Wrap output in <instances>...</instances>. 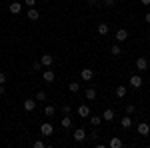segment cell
Wrapping results in <instances>:
<instances>
[{
	"label": "cell",
	"mask_w": 150,
	"mask_h": 148,
	"mask_svg": "<svg viewBox=\"0 0 150 148\" xmlns=\"http://www.w3.org/2000/svg\"><path fill=\"white\" fill-rule=\"evenodd\" d=\"M108 146H110V148H122V140H120L118 136H112V138H110V142H108Z\"/></svg>",
	"instance_id": "17"
},
{
	"label": "cell",
	"mask_w": 150,
	"mask_h": 148,
	"mask_svg": "<svg viewBox=\"0 0 150 148\" xmlns=\"http://www.w3.org/2000/svg\"><path fill=\"white\" fill-rule=\"evenodd\" d=\"M126 86H116V98H124L126 96Z\"/></svg>",
	"instance_id": "22"
},
{
	"label": "cell",
	"mask_w": 150,
	"mask_h": 148,
	"mask_svg": "<svg viewBox=\"0 0 150 148\" xmlns=\"http://www.w3.org/2000/svg\"><path fill=\"white\" fill-rule=\"evenodd\" d=\"M134 110H136L134 104H126V114H134Z\"/></svg>",
	"instance_id": "29"
},
{
	"label": "cell",
	"mask_w": 150,
	"mask_h": 148,
	"mask_svg": "<svg viewBox=\"0 0 150 148\" xmlns=\"http://www.w3.org/2000/svg\"><path fill=\"white\" fill-rule=\"evenodd\" d=\"M120 126H122V128H130V126H132V118H130V114H126V116L120 120Z\"/></svg>",
	"instance_id": "20"
},
{
	"label": "cell",
	"mask_w": 150,
	"mask_h": 148,
	"mask_svg": "<svg viewBox=\"0 0 150 148\" xmlns=\"http://www.w3.org/2000/svg\"><path fill=\"white\" fill-rule=\"evenodd\" d=\"M40 62H42V66L50 68L52 62H54V56H52V54H42V56H40Z\"/></svg>",
	"instance_id": "5"
},
{
	"label": "cell",
	"mask_w": 150,
	"mask_h": 148,
	"mask_svg": "<svg viewBox=\"0 0 150 148\" xmlns=\"http://www.w3.org/2000/svg\"><path fill=\"white\" fill-rule=\"evenodd\" d=\"M68 90L76 94V92L80 90V84H78V82H70V84H68Z\"/></svg>",
	"instance_id": "23"
},
{
	"label": "cell",
	"mask_w": 150,
	"mask_h": 148,
	"mask_svg": "<svg viewBox=\"0 0 150 148\" xmlns=\"http://www.w3.org/2000/svg\"><path fill=\"white\" fill-rule=\"evenodd\" d=\"M140 2H142L144 6H148V4H150V0H140Z\"/></svg>",
	"instance_id": "35"
},
{
	"label": "cell",
	"mask_w": 150,
	"mask_h": 148,
	"mask_svg": "<svg viewBox=\"0 0 150 148\" xmlns=\"http://www.w3.org/2000/svg\"><path fill=\"white\" fill-rule=\"evenodd\" d=\"M90 124H92L94 128H98V126L102 124V116H96V114H94V116H90Z\"/></svg>",
	"instance_id": "21"
},
{
	"label": "cell",
	"mask_w": 150,
	"mask_h": 148,
	"mask_svg": "<svg viewBox=\"0 0 150 148\" xmlns=\"http://www.w3.org/2000/svg\"><path fill=\"white\" fill-rule=\"evenodd\" d=\"M102 4H104V6H114L116 0H102Z\"/></svg>",
	"instance_id": "31"
},
{
	"label": "cell",
	"mask_w": 150,
	"mask_h": 148,
	"mask_svg": "<svg viewBox=\"0 0 150 148\" xmlns=\"http://www.w3.org/2000/svg\"><path fill=\"white\" fill-rule=\"evenodd\" d=\"M8 10H10L12 14H20V10H22V4H20V2H12V4H8Z\"/></svg>",
	"instance_id": "16"
},
{
	"label": "cell",
	"mask_w": 150,
	"mask_h": 148,
	"mask_svg": "<svg viewBox=\"0 0 150 148\" xmlns=\"http://www.w3.org/2000/svg\"><path fill=\"white\" fill-rule=\"evenodd\" d=\"M146 68H148V60H146L144 56L136 58V70H140V72H144Z\"/></svg>",
	"instance_id": "4"
},
{
	"label": "cell",
	"mask_w": 150,
	"mask_h": 148,
	"mask_svg": "<svg viewBox=\"0 0 150 148\" xmlns=\"http://www.w3.org/2000/svg\"><path fill=\"white\" fill-rule=\"evenodd\" d=\"M36 100H38V102H44V100H46V92H38V94H36Z\"/></svg>",
	"instance_id": "26"
},
{
	"label": "cell",
	"mask_w": 150,
	"mask_h": 148,
	"mask_svg": "<svg viewBox=\"0 0 150 148\" xmlns=\"http://www.w3.org/2000/svg\"><path fill=\"white\" fill-rule=\"evenodd\" d=\"M40 134L42 136H52L54 134V126L50 124V122H44V124L40 126Z\"/></svg>",
	"instance_id": "1"
},
{
	"label": "cell",
	"mask_w": 150,
	"mask_h": 148,
	"mask_svg": "<svg viewBox=\"0 0 150 148\" xmlns=\"http://www.w3.org/2000/svg\"><path fill=\"white\" fill-rule=\"evenodd\" d=\"M38 70H42V62L40 60H34L32 62V72H38Z\"/></svg>",
	"instance_id": "25"
},
{
	"label": "cell",
	"mask_w": 150,
	"mask_h": 148,
	"mask_svg": "<svg viewBox=\"0 0 150 148\" xmlns=\"http://www.w3.org/2000/svg\"><path fill=\"white\" fill-rule=\"evenodd\" d=\"M108 30H110V28H108V24H106V22L98 24V34H100V36H106V34H108Z\"/></svg>",
	"instance_id": "19"
},
{
	"label": "cell",
	"mask_w": 150,
	"mask_h": 148,
	"mask_svg": "<svg viewBox=\"0 0 150 148\" xmlns=\"http://www.w3.org/2000/svg\"><path fill=\"white\" fill-rule=\"evenodd\" d=\"M144 22L150 24V12H146V16H144Z\"/></svg>",
	"instance_id": "33"
},
{
	"label": "cell",
	"mask_w": 150,
	"mask_h": 148,
	"mask_svg": "<svg viewBox=\"0 0 150 148\" xmlns=\"http://www.w3.org/2000/svg\"><path fill=\"white\" fill-rule=\"evenodd\" d=\"M92 76H94V70L92 68H82L80 70V78L84 80V82H90V80H92Z\"/></svg>",
	"instance_id": "2"
},
{
	"label": "cell",
	"mask_w": 150,
	"mask_h": 148,
	"mask_svg": "<svg viewBox=\"0 0 150 148\" xmlns=\"http://www.w3.org/2000/svg\"><path fill=\"white\" fill-rule=\"evenodd\" d=\"M84 96H86V100H94V98H96V88H94V86H88V88L84 90Z\"/></svg>",
	"instance_id": "15"
},
{
	"label": "cell",
	"mask_w": 150,
	"mask_h": 148,
	"mask_svg": "<svg viewBox=\"0 0 150 148\" xmlns=\"http://www.w3.org/2000/svg\"><path fill=\"white\" fill-rule=\"evenodd\" d=\"M42 78H44V82H48V84H50V82H54V78H56V76H54V72H52L50 68H46V70H42Z\"/></svg>",
	"instance_id": "8"
},
{
	"label": "cell",
	"mask_w": 150,
	"mask_h": 148,
	"mask_svg": "<svg viewBox=\"0 0 150 148\" xmlns=\"http://www.w3.org/2000/svg\"><path fill=\"white\" fill-rule=\"evenodd\" d=\"M76 112H78V116H82V118H86V116H90V108H88L86 104H80Z\"/></svg>",
	"instance_id": "14"
},
{
	"label": "cell",
	"mask_w": 150,
	"mask_h": 148,
	"mask_svg": "<svg viewBox=\"0 0 150 148\" xmlns=\"http://www.w3.org/2000/svg\"><path fill=\"white\" fill-rule=\"evenodd\" d=\"M136 130H138V134H140V136H148V134H150V126L146 124V122H140Z\"/></svg>",
	"instance_id": "9"
},
{
	"label": "cell",
	"mask_w": 150,
	"mask_h": 148,
	"mask_svg": "<svg viewBox=\"0 0 150 148\" xmlns=\"http://www.w3.org/2000/svg\"><path fill=\"white\" fill-rule=\"evenodd\" d=\"M24 4H26V6H30V8H32V6H36V0H24Z\"/></svg>",
	"instance_id": "32"
},
{
	"label": "cell",
	"mask_w": 150,
	"mask_h": 148,
	"mask_svg": "<svg viewBox=\"0 0 150 148\" xmlns=\"http://www.w3.org/2000/svg\"><path fill=\"white\" fill-rule=\"evenodd\" d=\"M44 114H46L48 118H52V116L56 114V106H52V104H46V106H44Z\"/></svg>",
	"instance_id": "18"
},
{
	"label": "cell",
	"mask_w": 150,
	"mask_h": 148,
	"mask_svg": "<svg viewBox=\"0 0 150 148\" xmlns=\"http://www.w3.org/2000/svg\"><path fill=\"white\" fill-rule=\"evenodd\" d=\"M22 106H24V110H26V112H32V110L36 108V100H32V98H26Z\"/></svg>",
	"instance_id": "11"
},
{
	"label": "cell",
	"mask_w": 150,
	"mask_h": 148,
	"mask_svg": "<svg viewBox=\"0 0 150 148\" xmlns=\"http://www.w3.org/2000/svg\"><path fill=\"white\" fill-rule=\"evenodd\" d=\"M130 86H132V88H140V86H142V76H140V74H134V76L130 78Z\"/></svg>",
	"instance_id": "12"
},
{
	"label": "cell",
	"mask_w": 150,
	"mask_h": 148,
	"mask_svg": "<svg viewBox=\"0 0 150 148\" xmlns=\"http://www.w3.org/2000/svg\"><path fill=\"white\" fill-rule=\"evenodd\" d=\"M6 80H8L6 72H2V70H0V84H6Z\"/></svg>",
	"instance_id": "28"
},
{
	"label": "cell",
	"mask_w": 150,
	"mask_h": 148,
	"mask_svg": "<svg viewBox=\"0 0 150 148\" xmlns=\"http://www.w3.org/2000/svg\"><path fill=\"white\" fill-rule=\"evenodd\" d=\"M72 138H74L76 142H82V140L86 138V130H84V128H76L74 134H72Z\"/></svg>",
	"instance_id": "6"
},
{
	"label": "cell",
	"mask_w": 150,
	"mask_h": 148,
	"mask_svg": "<svg viewBox=\"0 0 150 148\" xmlns=\"http://www.w3.org/2000/svg\"><path fill=\"white\" fill-rule=\"evenodd\" d=\"M114 118H116V114H114V110H112V108H106V110H104L102 120H106V122H112Z\"/></svg>",
	"instance_id": "10"
},
{
	"label": "cell",
	"mask_w": 150,
	"mask_h": 148,
	"mask_svg": "<svg viewBox=\"0 0 150 148\" xmlns=\"http://www.w3.org/2000/svg\"><path fill=\"white\" fill-rule=\"evenodd\" d=\"M32 146H34V148H44V146H46V144H44L42 140H36V142H34V144H32Z\"/></svg>",
	"instance_id": "30"
},
{
	"label": "cell",
	"mask_w": 150,
	"mask_h": 148,
	"mask_svg": "<svg viewBox=\"0 0 150 148\" xmlns=\"http://www.w3.org/2000/svg\"><path fill=\"white\" fill-rule=\"evenodd\" d=\"M116 40H118V42H126L128 40V30L126 28H118V30H116Z\"/></svg>",
	"instance_id": "3"
},
{
	"label": "cell",
	"mask_w": 150,
	"mask_h": 148,
	"mask_svg": "<svg viewBox=\"0 0 150 148\" xmlns=\"http://www.w3.org/2000/svg\"><path fill=\"white\" fill-rule=\"evenodd\" d=\"M60 126H62L64 130H68L70 126H72V118H70V114H64V116H62V120H60Z\"/></svg>",
	"instance_id": "13"
},
{
	"label": "cell",
	"mask_w": 150,
	"mask_h": 148,
	"mask_svg": "<svg viewBox=\"0 0 150 148\" xmlns=\"http://www.w3.org/2000/svg\"><path fill=\"white\" fill-rule=\"evenodd\" d=\"M72 112V106H70V104H64V106H62V114H70Z\"/></svg>",
	"instance_id": "27"
},
{
	"label": "cell",
	"mask_w": 150,
	"mask_h": 148,
	"mask_svg": "<svg viewBox=\"0 0 150 148\" xmlns=\"http://www.w3.org/2000/svg\"><path fill=\"white\" fill-rule=\"evenodd\" d=\"M4 92H6V88H4V84H0V96H2Z\"/></svg>",
	"instance_id": "34"
},
{
	"label": "cell",
	"mask_w": 150,
	"mask_h": 148,
	"mask_svg": "<svg viewBox=\"0 0 150 148\" xmlns=\"http://www.w3.org/2000/svg\"><path fill=\"white\" fill-rule=\"evenodd\" d=\"M110 52H112L114 56H120V54H122V48H120L118 44H112V48H110Z\"/></svg>",
	"instance_id": "24"
},
{
	"label": "cell",
	"mask_w": 150,
	"mask_h": 148,
	"mask_svg": "<svg viewBox=\"0 0 150 148\" xmlns=\"http://www.w3.org/2000/svg\"><path fill=\"white\" fill-rule=\"evenodd\" d=\"M96 2H100V0H96Z\"/></svg>",
	"instance_id": "36"
},
{
	"label": "cell",
	"mask_w": 150,
	"mask_h": 148,
	"mask_svg": "<svg viewBox=\"0 0 150 148\" xmlns=\"http://www.w3.org/2000/svg\"><path fill=\"white\" fill-rule=\"evenodd\" d=\"M26 16H28V20H32V22H36L38 18H40V12L36 10L34 6L32 8H28V12H26Z\"/></svg>",
	"instance_id": "7"
}]
</instances>
